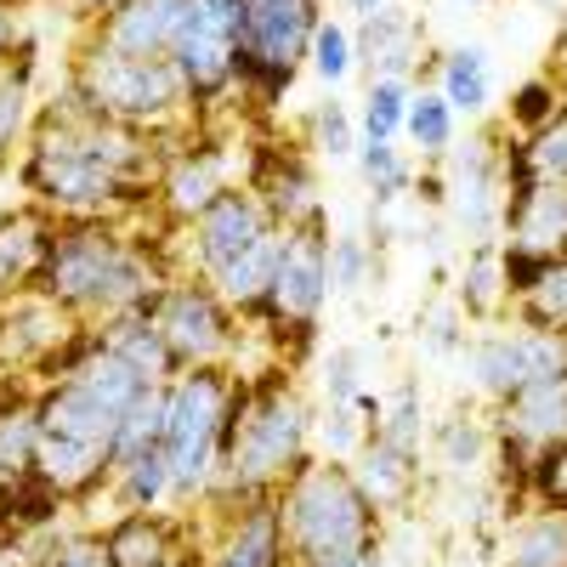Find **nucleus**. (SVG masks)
I'll return each mask as SVG.
<instances>
[{
    "label": "nucleus",
    "mask_w": 567,
    "mask_h": 567,
    "mask_svg": "<svg viewBox=\"0 0 567 567\" xmlns=\"http://www.w3.org/2000/svg\"><path fill=\"white\" fill-rule=\"evenodd\" d=\"M159 142L142 136L74 91L63 103H45L23 142V194L52 210L58 221H91V216H142L154 210L159 182Z\"/></svg>",
    "instance_id": "nucleus-1"
},
{
    "label": "nucleus",
    "mask_w": 567,
    "mask_h": 567,
    "mask_svg": "<svg viewBox=\"0 0 567 567\" xmlns=\"http://www.w3.org/2000/svg\"><path fill=\"white\" fill-rule=\"evenodd\" d=\"M131 221L136 216L58 221L34 296L58 301L74 323H120L131 312H148L176 272L165 239H142L131 233Z\"/></svg>",
    "instance_id": "nucleus-2"
},
{
    "label": "nucleus",
    "mask_w": 567,
    "mask_h": 567,
    "mask_svg": "<svg viewBox=\"0 0 567 567\" xmlns=\"http://www.w3.org/2000/svg\"><path fill=\"white\" fill-rule=\"evenodd\" d=\"M307 460H312V409L284 374V363L261 374H239L221 471L205 499H272Z\"/></svg>",
    "instance_id": "nucleus-3"
},
{
    "label": "nucleus",
    "mask_w": 567,
    "mask_h": 567,
    "mask_svg": "<svg viewBox=\"0 0 567 567\" xmlns=\"http://www.w3.org/2000/svg\"><path fill=\"white\" fill-rule=\"evenodd\" d=\"M272 499H278L284 545H290V567L347 561L381 545V511L358 488L347 460H307Z\"/></svg>",
    "instance_id": "nucleus-4"
},
{
    "label": "nucleus",
    "mask_w": 567,
    "mask_h": 567,
    "mask_svg": "<svg viewBox=\"0 0 567 567\" xmlns=\"http://www.w3.org/2000/svg\"><path fill=\"white\" fill-rule=\"evenodd\" d=\"M69 91L80 103H91L97 114L142 131V136H165L171 125L194 120V103H187V85L176 74L171 58H125L109 52V45L85 40L74 63H69Z\"/></svg>",
    "instance_id": "nucleus-5"
},
{
    "label": "nucleus",
    "mask_w": 567,
    "mask_h": 567,
    "mask_svg": "<svg viewBox=\"0 0 567 567\" xmlns=\"http://www.w3.org/2000/svg\"><path fill=\"white\" fill-rule=\"evenodd\" d=\"M239 374L233 369H182L165 381V420H159V449L171 460V488L176 499H205L216 471H221V443H227V414Z\"/></svg>",
    "instance_id": "nucleus-6"
},
{
    "label": "nucleus",
    "mask_w": 567,
    "mask_h": 567,
    "mask_svg": "<svg viewBox=\"0 0 567 567\" xmlns=\"http://www.w3.org/2000/svg\"><path fill=\"white\" fill-rule=\"evenodd\" d=\"M323 23V0H245L239 29V91L278 97L307 69V45Z\"/></svg>",
    "instance_id": "nucleus-7"
},
{
    "label": "nucleus",
    "mask_w": 567,
    "mask_h": 567,
    "mask_svg": "<svg viewBox=\"0 0 567 567\" xmlns=\"http://www.w3.org/2000/svg\"><path fill=\"white\" fill-rule=\"evenodd\" d=\"M239 29H245V0H182L171 63L194 109H210L239 91Z\"/></svg>",
    "instance_id": "nucleus-8"
},
{
    "label": "nucleus",
    "mask_w": 567,
    "mask_h": 567,
    "mask_svg": "<svg viewBox=\"0 0 567 567\" xmlns=\"http://www.w3.org/2000/svg\"><path fill=\"white\" fill-rule=\"evenodd\" d=\"M148 323L159 329V341L182 369H227L239 352V312H233L205 278H171L148 307Z\"/></svg>",
    "instance_id": "nucleus-9"
},
{
    "label": "nucleus",
    "mask_w": 567,
    "mask_h": 567,
    "mask_svg": "<svg viewBox=\"0 0 567 567\" xmlns=\"http://www.w3.org/2000/svg\"><path fill=\"white\" fill-rule=\"evenodd\" d=\"M329 301V221H301L284 233V256H278V272H272V290L256 312V323H267V336L284 347H307L312 329H318V312Z\"/></svg>",
    "instance_id": "nucleus-10"
},
{
    "label": "nucleus",
    "mask_w": 567,
    "mask_h": 567,
    "mask_svg": "<svg viewBox=\"0 0 567 567\" xmlns=\"http://www.w3.org/2000/svg\"><path fill=\"white\" fill-rule=\"evenodd\" d=\"M550 374H567V336L561 329H494V336L471 341V386L483 398L505 403L534 381H550Z\"/></svg>",
    "instance_id": "nucleus-11"
},
{
    "label": "nucleus",
    "mask_w": 567,
    "mask_h": 567,
    "mask_svg": "<svg viewBox=\"0 0 567 567\" xmlns=\"http://www.w3.org/2000/svg\"><path fill=\"white\" fill-rule=\"evenodd\" d=\"M210 505V539L194 550L199 567H290L278 499H199Z\"/></svg>",
    "instance_id": "nucleus-12"
},
{
    "label": "nucleus",
    "mask_w": 567,
    "mask_h": 567,
    "mask_svg": "<svg viewBox=\"0 0 567 567\" xmlns=\"http://www.w3.org/2000/svg\"><path fill=\"white\" fill-rule=\"evenodd\" d=\"M272 227H278V221L267 216V205L250 194V187H221V194H216L194 221H187L182 233H187V250H194L199 278L210 284L216 272H227L245 250H256Z\"/></svg>",
    "instance_id": "nucleus-13"
},
{
    "label": "nucleus",
    "mask_w": 567,
    "mask_h": 567,
    "mask_svg": "<svg viewBox=\"0 0 567 567\" xmlns=\"http://www.w3.org/2000/svg\"><path fill=\"white\" fill-rule=\"evenodd\" d=\"M499 443L516 465L539 477V471L567 449V374L534 381V386H523L516 398L499 403Z\"/></svg>",
    "instance_id": "nucleus-14"
},
{
    "label": "nucleus",
    "mask_w": 567,
    "mask_h": 567,
    "mask_svg": "<svg viewBox=\"0 0 567 567\" xmlns=\"http://www.w3.org/2000/svg\"><path fill=\"white\" fill-rule=\"evenodd\" d=\"M505 256L511 261H556V256H567V182L511 176Z\"/></svg>",
    "instance_id": "nucleus-15"
},
{
    "label": "nucleus",
    "mask_w": 567,
    "mask_h": 567,
    "mask_svg": "<svg viewBox=\"0 0 567 567\" xmlns=\"http://www.w3.org/2000/svg\"><path fill=\"white\" fill-rule=\"evenodd\" d=\"M227 182V148L221 142H187V148L159 154V182H154V210L171 227H187Z\"/></svg>",
    "instance_id": "nucleus-16"
},
{
    "label": "nucleus",
    "mask_w": 567,
    "mask_h": 567,
    "mask_svg": "<svg viewBox=\"0 0 567 567\" xmlns=\"http://www.w3.org/2000/svg\"><path fill=\"white\" fill-rule=\"evenodd\" d=\"M505 194H511L505 154H494L488 136L465 142V154L454 159V216L477 245L494 239V227L505 221Z\"/></svg>",
    "instance_id": "nucleus-17"
},
{
    "label": "nucleus",
    "mask_w": 567,
    "mask_h": 567,
    "mask_svg": "<svg viewBox=\"0 0 567 567\" xmlns=\"http://www.w3.org/2000/svg\"><path fill=\"white\" fill-rule=\"evenodd\" d=\"M52 239H58V216L40 210L34 199L18 210H0V301L34 296L45 256H52Z\"/></svg>",
    "instance_id": "nucleus-18"
},
{
    "label": "nucleus",
    "mask_w": 567,
    "mask_h": 567,
    "mask_svg": "<svg viewBox=\"0 0 567 567\" xmlns=\"http://www.w3.org/2000/svg\"><path fill=\"white\" fill-rule=\"evenodd\" d=\"M176 23H182V0H120V7L85 23V40L125 58H171Z\"/></svg>",
    "instance_id": "nucleus-19"
},
{
    "label": "nucleus",
    "mask_w": 567,
    "mask_h": 567,
    "mask_svg": "<svg viewBox=\"0 0 567 567\" xmlns=\"http://www.w3.org/2000/svg\"><path fill=\"white\" fill-rule=\"evenodd\" d=\"M245 187L267 205V216H272L278 227H301V221H318V216H323L318 176H312V165H307L296 148H261V154H256V176H250Z\"/></svg>",
    "instance_id": "nucleus-20"
},
{
    "label": "nucleus",
    "mask_w": 567,
    "mask_h": 567,
    "mask_svg": "<svg viewBox=\"0 0 567 567\" xmlns=\"http://www.w3.org/2000/svg\"><path fill=\"white\" fill-rule=\"evenodd\" d=\"M103 556L109 567H171L187 550V523L165 511H120L103 528Z\"/></svg>",
    "instance_id": "nucleus-21"
},
{
    "label": "nucleus",
    "mask_w": 567,
    "mask_h": 567,
    "mask_svg": "<svg viewBox=\"0 0 567 567\" xmlns=\"http://www.w3.org/2000/svg\"><path fill=\"white\" fill-rule=\"evenodd\" d=\"M494 567H567V499H545L516 516Z\"/></svg>",
    "instance_id": "nucleus-22"
},
{
    "label": "nucleus",
    "mask_w": 567,
    "mask_h": 567,
    "mask_svg": "<svg viewBox=\"0 0 567 567\" xmlns=\"http://www.w3.org/2000/svg\"><path fill=\"white\" fill-rule=\"evenodd\" d=\"M511 296H516V312L534 329H561L567 336V256L556 261H511Z\"/></svg>",
    "instance_id": "nucleus-23"
},
{
    "label": "nucleus",
    "mask_w": 567,
    "mask_h": 567,
    "mask_svg": "<svg viewBox=\"0 0 567 567\" xmlns=\"http://www.w3.org/2000/svg\"><path fill=\"white\" fill-rule=\"evenodd\" d=\"M414 460H420L414 449H398V443L374 437V432L363 437L352 477H358V488L374 499V511H392V505H403V499L414 494V483H420V465H414Z\"/></svg>",
    "instance_id": "nucleus-24"
},
{
    "label": "nucleus",
    "mask_w": 567,
    "mask_h": 567,
    "mask_svg": "<svg viewBox=\"0 0 567 567\" xmlns=\"http://www.w3.org/2000/svg\"><path fill=\"white\" fill-rule=\"evenodd\" d=\"M358 58L369 69V80H409L414 58H420V29L409 12H381L363 23V40H358Z\"/></svg>",
    "instance_id": "nucleus-25"
},
{
    "label": "nucleus",
    "mask_w": 567,
    "mask_h": 567,
    "mask_svg": "<svg viewBox=\"0 0 567 567\" xmlns=\"http://www.w3.org/2000/svg\"><path fill=\"white\" fill-rule=\"evenodd\" d=\"M437 97H443L454 114H465V120L488 114V103H494V63H488L483 45H454V52L443 58V69H437Z\"/></svg>",
    "instance_id": "nucleus-26"
},
{
    "label": "nucleus",
    "mask_w": 567,
    "mask_h": 567,
    "mask_svg": "<svg viewBox=\"0 0 567 567\" xmlns=\"http://www.w3.org/2000/svg\"><path fill=\"white\" fill-rule=\"evenodd\" d=\"M505 301H511V267H505V245H499V239L471 245L465 272H460V312H471V318H494Z\"/></svg>",
    "instance_id": "nucleus-27"
},
{
    "label": "nucleus",
    "mask_w": 567,
    "mask_h": 567,
    "mask_svg": "<svg viewBox=\"0 0 567 567\" xmlns=\"http://www.w3.org/2000/svg\"><path fill=\"white\" fill-rule=\"evenodd\" d=\"M505 176H539V182H567V109L528 131L505 154Z\"/></svg>",
    "instance_id": "nucleus-28"
},
{
    "label": "nucleus",
    "mask_w": 567,
    "mask_h": 567,
    "mask_svg": "<svg viewBox=\"0 0 567 567\" xmlns=\"http://www.w3.org/2000/svg\"><path fill=\"white\" fill-rule=\"evenodd\" d=\"M34 443H40V425H34V398H0V483H23L34 477Z\"/></svg>",
    "instance_id": "nucleus-29"
},
{
    "label": "nucleus",
    "mask_w": 567,
    "mask_h": 567,
    "mask_svg": "<svg viewBox=\"0 0 567 567\" xmlns=\"http://www.w3.org/2000/svg\"><path fill=\"white\" fill-rule=\"evenodd\" d=\"M403 136L420 148V159H449L454 154V136H460V114L437 97V91H414Z\"/></svg>",
    "instance_id": "nucleus-30"
},
{
    "label": "nucleus",
    "mask_w": 567,
    "mask_h": 567,
    "mask_svg": "<svg viewBox=\"0 0 567 567\" xmlns=\"http://www.w3.org/2000/svg\"><path fill=\"white\" fill-rule=\"evenodd\" d=\"M409 97H414L409 80H369L358 109V142H398L409 120Z\"/></svg>",
    "instance_id": "nucleus-31"
},
{
    "label": "nucleus",
    "mask_w": 567,
    "mask_h": 567,
    "mask_svg": "<svg viewBox=\"0 0 567 567\" xmlns=\"http://www.w3.org/2000/svg\"><path fill=\"white\" fill-rule=\"evenodd\" d=\"M352 63H358V40L347 34V23L323 18V23H318V34H312V45H307V69H312L329 91H336V85H347Z\"/></svg>",
    "instance_id": "nucleus-32"
},
{
    "label": "nucleus",
    "mask_w": 567,
    "mask_h": 567,
    "mask_svg": "<svg viewBox=\"0 0 567 567\" xmlns=\"http://www.w3.org/2000/svg\"><path fill=\"white\" fill-rule=\"evenodd\" d=\"M34 567H109V556H103V534L52 528V534L34 545Z\"/></svg>",
    "instance_id": "nucleus-33"
},
{
    "label": "nucleus",
    "mask_w": 567,
    "mask_h": 567,
    "mask_svg": "<svg viewBox=\"0 0 567 567\" xmlns=\"http://www.w3.org/2000/svg\"><path fill=\"white\" fill-rule=\"evenodd\" d=\"M358 159H363V182L374 187V199H398L414 176L398 142H358Z\"/></svg>",
    "instance_id": "nucleus-34"
},
{
    "label": "nucleus",
    "mask_w": 567,
    "mask_h": 567,
    "mask_svg": "<svg viewBox=\"0 0 567 567\" xmlns=\"http://www.w3.org/2000/svg\"><path fill=\"white\" fill-rule=\"evenodd\" d=\"M23 120H29V52L12 69H0V159L12 154V136L23 131Z\"/></svg>",
    "instance_id": "nucleus-35"
},
{
    "label": "nucleus",
    "mask_w": 567,
    "mask_h": 567,
    "mask_svg": "<svg viewBox=\"0 0 567 567\" xmlns=\"http://www.w3.org/2000/svg\"><path fill=\"white\" fill-rule=\"evenodd\" d=\"M561 109H567V103H561L556 80H550V74H534V80L511 97V125H516V136H528V131H539L545 120H556Z\"/></svg>",
    "instance_id": "nucleus-36"
},
{
    "label": "nucleus",
    "mask_w": 567,
    "mask_h": 567,
    "mask_svg": "<svg viewBox=\"0 0 567 567\" xmlns=\"http://www.w3.org/2000/svg\"><path fill=\"white\" fill-rule=\"evenodd\" d=\"M369 284V245L358 239V233H341V239H329V290H363Z\"/></svg>",
    "instance_id": "nucleus-37"
},
{
    "label": "nucleus",
    "mask_w": 567,
    "mask_h": 567,
    "mask_svg": "<svg viewBox=\"0 0 567 567\" xmlns=\"http://www.w3.org/2000/svg\"><path fill=\"white\" fill-rule=\"evenodd\" d=\"M307 148H318V154H329V159H347L352 148H358V120L341 109V103H323L318 114H312V142Z\"/></svg>",
    "instance_id": "nucleus-38"
},
{
    "label": "nucleus",
    "mask_w": 567,
    "mask_h": 567,
    "mask_svg": "<svg viewBox=\"0 0 567 567\" xmlns=\"http://www.w3.org/2000/svg\"><path fill=\"white\" fill-rule=\"evenodd\" d=\"M437 443H443V465H449V471H471V465H483V454H488L483 425L465 420V414H454V420L443 425Z\"/></svg>",
    "instance_id": "nucleus-39"
},
{
    "label": "nucleus",
    "mask_w": 567,
    "mask_h": 567,
    "mask_svg": "<svg viewBox=\"0 0 567 567\" xmlns=\"http://www.w3.org/2000/svg\"><path fill=\"white\" fill-rule=\"evenodd\" d=\"M323 386H329V409H358L363 381H358V352H352V347H336V352H329Z\"/></svg>",
    "instance_id": "nucleus-40"
},
{
    "label": "nucleus",
    "mask_w": 567,
    "mask_h": 567,
    "mask_svg": "<svg viewBox=\"0 0 567 567\" xmlns=\"http://www.w3.org/2000/svg\"><path fill=\"white\" fill-rule=\"evenodd\" d=\"M460 323H465V312H460V301H437L432 312H425V341H432V352H460L465 347V336H460Z\"/></svg>",
    "instance_id": "nucleus-41"
},
{
    "label": "nucleus",
    "mask_w": 567,
    "mask_h": 567,
    "mask_svg": "<svg viewBox=\"0 0 567 567\" xmlns=\"http://www.w3.org/2000/svg\"><path fill=\"white\" fill-rule=\"evenodd\" d=\"M23 52H29L23 45V12H18V0H0V69H12Z\"/></svg>",
    "instance_id": "nucleus-42"
},
{
    "label": "nucleus",
    "mask_w": 567,
    "mask_h": 567,
    "mask_svg": "<svg viewBox=\"0 0 567 567\" xmlns=\"http://www.w3.org/2000/svg\"><path fill=\"white\" fill-rule=\"evenodd\" d=\"M323 567H386V556H381V545H374V550H358L347 561H323Z\"/></svg>",
    "instance_id": "nucleus-43"
},
{
    "label": "nucleus",
    "mask_w": 567,
    "mask_h": 567,
    "mask_svg": "<svg viewBox=\"0 0 567 567\" xmlns=\"http://www.w3.org/2000/svg\"><path fill=\"white\" fill-rule=\"evenodd\" d=\"M550 80H556L561 103H567V34H561V45H556V69H550Z\"/></svg>",
    "instance_id": "nucleus-44"
},
{
    "label": "nucleus",
    "mask_w": 567,
    "mask_h": 567,
    "mask_svg": "<svg viewBox=\"0 0 567 567\" xmlns=\"http://www.w3.org/2000/svg\"><path fill=\"white\" fill-rule=\"evenodd\" d=\"M347 7H352V18H363V23H369V18H381V12L392 7V0H347Z\"/></svg>",
    "instance_id": "nucleus-45"
},
{
    "label": "nucleus",
    "mask_w": 567,
    "mask_h": 567,
    "mask_svg": "<svg viewBox=\"0 0 567 567\" xmlns=\"http://www.w3.org/2000/svg\"><path fill=\"white\" fill-rule=\"evenodd\" d=\"M109 7H120V0H74V12H80L85 23H91V18H103Z\"/></svg>",
    "instance_id": "nucleus-46"
},
{
    "label": "nucleus",
    "mask_w": 567,
    "mask_h": 567,
    "mask_svg": "<svg viewBox=\"0 0 567 567\" xmlns=\"http://www.w3.org/2000/svg\"><path fill=\"white\" fill-rule=\"evenodd\" d=\"M18 556V545H0V567H34V556L29 561H12Z\"/></svg>",
    "instance_id": "nucleus-47"
},
{
    "label": "nucleus",
    "mask_w": 567,
    "mask_h": 567,
    "mask_svg": "<svg viewBox=\"0 0 567 567\" xmlns=\"http://www.w3.org/2000/svg\"><path fill=\"white\" fill-rule=\"evenodd\" d=\"M171 567H199V561H194V556H182V561H171Z\"/></svg>",
    "instance_id": "nucleus-48"
}]
</instances>
